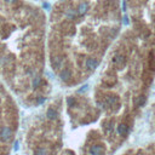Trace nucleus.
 <instances>
[{
    "label": "nucleus",
    "mask_w": 155,
    "mask_h": 155,
    "mask_svg": "<svg viewBox=\"0 0 155 155\" xmlns=\"http://www.w3.org/2000/svg\"><path fill=\"white\" fill-rule=\"evenodd\" d=\"M12 138V130L9 126H3L0 128V141L9 142Z\"/></svg>",
    "instance_id": "f257e3e1"
},
{
    "label": "nucleus",
    "mask_w": 155,
    "mask_h": 155,
    "mask_svg": "<svg viewBox=\"0 0 155 155\" xmlns=\"http://www.w3.org/2000/svg\"><path fill=\"white\" fill-rule=\"evenodd\" d=\"M102 153H103V147L102 145L96 144V145H92L90 148V154L91 155H102Z\"/></svg>",
    "instance_id": "f03ea898"
},
{
    "label": "nucleus",
    "mask_w": 155,
    "mask_h": 155,
    "mask_svg": "<svg viewBox=\"0 0 155 155\" xmlns=\"http://www.w3.org/2000/svg\"><path fill=\"white\" fill-rule=\"evenodd\" d=\"M97 65H98V62H97L95 58H87V59H86V67H87L89 69L93 70V69L97 68Z\"/></svg>",
    "instance_id": "7ed1b4c3"
},
{
    "label": "nucleus",
    "mask_w": 155,
    "mask_h": 155,
    "mask_svg": "<svg viewBox=\"0 0 155 155\" xmlns=\"http://www.w3.org/2000/svg\"><path fill=\"white\" fill-rule=\"evenodd\" d=\"M59 76H61V79H62L63 81H68L69 78L71 76V71H70L69 69H63V70L61 71Z\"/></svg>",
    "instance_id": "20e7f679"
},
{
    "label": "nucleus",
    "mask_w": 155,
    "mask_h": 155,
    "mask_svg": "<svg viewBox=\"0 0 155 155\" xmlns=\"http://www.w3.org/2000/svg\"><path fill=\"white\" fill-rule=\"evenodd\" d=\"M114 63L116 64V65H124V63H125V57L122 56V55H116L115 57H114Z\"/></svg>",
    "instance_id": "39448f33"
},
{
    "label": "nucleus",
    "mask_w": 155,
    "mask_h": 155,
    "mask_svg": "<svg viewBox=\"0 0 155 155\" xmlns=\"http://www.w3.org/2000/svg\"><path fill=\"white\" fill-rule=\"evenodd\" d=\"M46 115H47V118H49L50 120H55V119H57V116H58L57 112H56L53 108H49V109H47Z\"/></svg>",
    "instance_id": "423d86ee"
},
{
    "label": "nucleus",
    "mask_w": 155,
    "mask_h": 155,
    "mask_svg": "<svg viewBox=\"0 0 155 155\" xmlns=\"http://www.w3.org/2000/svg\"><path fill=\"white\" fill-rule=\"evenodd\" d=\"M87 4L86 3H81L80 5H79V7H78V14L79 15H85V12L87 11Z\"/></svg>",
    "instance_id": "0eeeda50"
},
{
    "label": "nucleus",
    "mask_w": 155,
    "mask_h": 155,
    "mask_svg": "<svg viewBox=\"0 0 155 155\" xmlns=\"http://www.w3.org/2000/svg\"><path fill=\"white\" fill-rule=\"evenodd\" d=\"M62 58L61 57H53L52 58V65L55 67V68H59L61 65H62Z\"/></svg>",
    "instance_id": "6e6552de"
},
{
    "label": "nucleus",
    "mask_w": 155,
    "mask_h": 155,
    "mask_svg": "<svg viewBox=\"0 0 155 155\" xmlns=\"http://www.w3.org/2000/svg\"><path fill=\"white\" fill-rule=\"evenodd\" d=\"M144 103H145V96H143V95L138 96L137 99H136V104H137L138 107H143Z\"/></svg>",
    "instance_id": "1a4fd4ad"
},
{
    "label": "nucleus",
    "mask_w": 155,
    "mask_h": 155,
    "mask_svg": "<svg viewBox=\"0 0 155 155\" xmlns=\"http://www.w3.org/2000/svg\"><path fill=\"white\" fill-rule=\"evenodd\" d=\"M126 131H127V126H126L125 124H120V125L118 126V133H119V134L124 136V134L126 133Z\"/></svg>",
    "instance_id": "9d476101"
},
{
    "label": "nucleus",
    "mask_w": 155,
    "mask_h": 155,
    "mask_svg": "<svg viewBox=\"0 0 155 155\" xmlns=\"http://www.w3.org/2000/svg\"><path fill=\"white\" fill-rule=\"evenodd\" d=\"M35 155H47V150L45 148H38L35 150Z\"/></svg>",
    "instance_id": "9b49d317"
},
{
    "label": "nucleus",
    "mask_w": 155,
    "mask_h": 155,
    "mask_svg": "<svg viewBox=\"0 0 155 155\" xmlns=\"http://www.w3.org/2000/svg\"><path fill=\"white\" fill-rule=\"evenodd\" d=\"M40 83H41V79H40L39 76H35V78H34V80H33V87H34V89H36V87L40 85Z\"/></svg>",
    "instance_id": "f8f14e48"
},
{
    "label": "nucleus",
    "mask_w": 155,
    "mask_h": 155,
    "mask_svg": "<svg viewBox=\"0 0 155 155\" xmlns=\"http://www.w3.org/2000/svg\"><path fill=\"white\" fill-rule=\"evenodd\" d=\"M116 101H118V97H116V96H109V97L107 98L108 104H114Z\"/></svg>",
    "instance_id": "ddd939ff"
},
{
    "label": "nucleus",
    "mask_w": 155,
    "mask_h": 155,
    "mask_svg": "<svg viewBox=\"0 0 155 155\" xmlns=\"http://www.w3.org/2000/svg\"><path fill=\"white\" fill-rule=\"evenodd\" d=\"M67 104H68V107H74L75 99H74L73 97H68V98H67Z\"/></svg>",
    "instance_id": "4468645a"
},
{
    "label": "nucleus",
    "mask_w": 155,
    "mask_h": 155,
    "mask_svg": "<svg viewBox=\"0 0 155 155\" xmlns=\"http://www.w3.org/2000/svg\"><path fill=\"white\" fill-rule=\"evenodd\" d=\"M149 65H150V69H155V61H154L153 53H150V62H149Z\"/></svg>",
    "instance_id": "2eb2a0df"
},
{
    "label": "nucleus",
    "mask_w": 155,
    "mask_h": 155,
    "mask_svg": "<svg viewBox=\"0 0 155 155\" xmlns=\"http://www.w3.org/2000/svg\"><path fill=\"white\" fill-rule=\"evenodd\" d=\"M74 16H75V12H74L73 10H68V11H67V17H68V18H73Z\"/></svg>",
    "instance_id": "dca6fc26"
},
{
    "label": "nucleus",
    "mask_w": 155,
    "mask_h": 155,
    "mask_svg": "<svg viewBox=\"0 0 155 155\" xmlns=\"http://www.w3.org/2000/svg\"><path fill=\"white\" fill-rule=\"evenodd\" d=\"M18 144H20V142H18V141H16V142H15V144H14V150H15V151H17V150H18Z\"/></svg>",
    "instance_id": "f3484780"
},
{
    "label": "nucleus",
    "mask_w": 155,
    "mask_h": 155,
    "mask_svg": "<svg viewBox=\"0 0 155 155\" xmlns=\"http://www.w3.org/2000/svg\"><path fill=\"white\" fill-rule=\"evenodd\" d=\"M87 89H89V85H84V86H83V87L79 90V92H84V91H86Z\"/></svg>",
    "instance_id": "a211bd4d"
},
{
    "label": "nucleus",
    "mask_w": 155,
    "mask_h": 155,
    "mask_svg": "<svg viewBox=\"0 0 155 155\" xmlns=\"http://www.w3.org/2000/svg\"><path fill=\"white\" fill-rule=\"evenodd\" d=\"M44 102H45V98L44 97H39L38 98V104H42Z\"/></svg>",
    "instance_id": "6ab92c4d"
},
{
    "label": "nucleus",
    "mask_w": 155,
    "mask_h": 155,
    "mask_svg": "<svg viewBox=\"0 0 155 155\" xmlns=\"http://www.w3.org/2000/svg\"><path fill=\"white\" fill-rule=\"evenodd\" d=\"M124 24H128V18H127V16L124 17Z\"/></svg>",
    "instance_id": "aec40b11"
},
{
    "label": "nucleus",
    "mask_w": 155,
    "mask_h": 155,
    "mask_svg": "<svg viewBox=\"0 0 155 155\" xmlns=\"http://www.w3.org/2000/svg\"><path fill=\"white\" fill-rule=\"evenodd\" d=\"M44 7H45V9H50V5H49L47 3H45V4H44Z\"/></svg>",
    "instance_id": "412c9836"
}]
</instances>
